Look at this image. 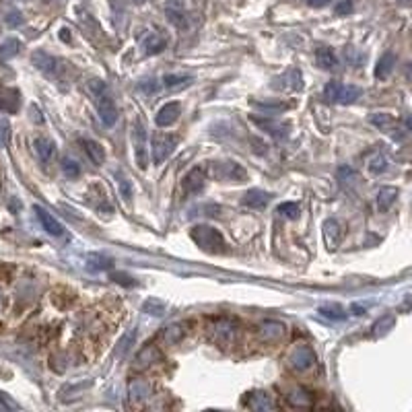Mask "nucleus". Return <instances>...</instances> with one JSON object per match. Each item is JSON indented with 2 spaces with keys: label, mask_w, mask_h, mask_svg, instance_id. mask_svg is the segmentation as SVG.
<instances>
[{
  "label": "nucleus",
  "mask_w": 412,
  "mask_h": 412,
  "mask_svg": "<svg viewBox=\"0 0 412 412\" xmlns=\"http://www.w3.org/2000/svg\"><path fill=\"white\" fill-rule=\"evenodd\" d=\"M21 50V42H17V39H6L2 46H0V58H12L17 52Z\"/></svg>",
  "instance_id": "nucleus-37"
},
{
  "label": "nucleus",
  "mask_w": 412,
  "mask_h": 412,
  "mask_svg": "<svg viewBox=\"0 0 412 412\" xmlns=\"http://www.w3.org/2000/svg\"><path fill=\"white\" fill-rule=\"evenodd\" d=\"M151 392H153V388H151V384L145 382V379H132L130 386H128V394H130V400H132V402H141V400L149 398Z\"/></svg>",
  "instance_id": "nucleus-18"
},
{
  "label": "nucleus",
  "mask_w": 412,
  "mask_h": 412,
  "mask_svg": "<svg viewBox=\"0 0 412 412\" xmlns=\"http://www.w3.org/2000/svg\"><path fill=\"white\" fill-rule=\"evenodd\" d=\"M404 2H406V4H412V0H404Z\"/></svg>",
  "instance_id": "nucleus-50"
},
{
  "label": "nucleus",
  "mask_w": 412,
  "mask_h": 412,
  "mask_svg": "<svg viewBox=\"0 0 412 412\" xmlns=\"http://www.w3.org/2000/svg\"><path fill=\"white\" fill-rule=\"evenodd\" d=\"M367 165H369V171H371V173H384V171L388 169V159H386L379 151H375V153L369 157Z\"/></svg>",
  "instance_id": "nucleus-34"
},
{
  "label": "nucleus",
  "mask_w": 412,
  "mask_h": 412,
  "mask_svg": "<svg viewBox=\"0 0 412 412\" xmlns=\"http://www.w3.org/2000/svg\"><path fill=\"white\" fill-rule=\"evenodd\" d=\"M211 330H213L217 342H231L238 334V324L229 318H221V320L215 322V326Z\"/></svg>",
  "instance_id": "nucleus-10"
},
{
  "label": "nucleus",
  "mask_w": 412,
  "mask_h": 412,
  "mask_svg": "<svg viewBox=\"0 0 412 412\" xmlns=\"http://www.w3.org/2000/svg\"><path fill=\"white\" fill-rule=\"evenodd\" d=\"M134 4H143V2H147V0H132Z\"/></svg>",
  "instance_id": "nucleus-49"
},
{
  "label": "nucleus",
  "mask_w": 412,
  "mask_h": 412,
  "mask_svg": "<svg viewBox=\"0 0 412 412\" xmlns=\"http://www.w3.org/2000/svg\"><path fill=\"white\" fill-rule=\"evenodd\" d=\"M35 211V215H37V219H39V223H42V227L50 233V235H54V238H60V235H64V227L46 211V208H42V206H35L33 208Z\"/></svg>",
  "instance_id": "nucleus-13"
},
{
  "label": "nucleus",
  "mask_w": 412,
  "mask_h": 412,
  "mask_svg": "<svg viewBox=\"0 0 412 412\" xmlns=\"http://www.w3.org/2000/svg\"><path fill=\"white\" fill-rule=\"evenodd\" d=\"M371 124H375L379 130H384V132H396V126H398V122L392 118V116H388V114H375V116H371Z\"/></svg>",
  "instance_id": "nucleus-28"
},
{
  "label": "nucleus",
  "mask_w": 412,
  "mask_h": 412,
  "mask_svg": "<svg viewBox=\"0 0 412 412\" xmlns=\"http://www.w3.org/2000/svg\"><path fill=\"white\" fill-rule=\"evenodd\" d=\"M179 138L171 132H155L151 138V155H153V163L161 165L173 153V149L177 147Z\"/></svg>",
  "instance_id": "nucleus-4"
},
{
  "label": "nucleus",
  "mask_w": 412,
  "mask_h": 412,
  "mask_svg": "<svg viewBox=\"0 0 412 412\" xmlns=\"http://www.w3.org/2000/svg\"><path fill=\"white\" fill-rule=\"evenodd\" d=\"M251 122L253 124H258L260 128H264V130H268L272 136H276V138H283L285 134H287V130H285V126H280V124H276L270 116H266V118H258V116H251Z\"/></svg>",
  "instance_id": "nucleus-20"
},
{
  "label": "nucleus",
  "mask_w": 412,
  "mask_h": 412,
  "mask_svg": "<svg viewBox=\"0 0 412 412\" xmlns=\"http://www.w3.org/2000/svg\"><path fill=\"white\" fill-rule=\"evenodd\" d=\"M132 147H134L136 165L145 171L149 167V149H147V128L141 118L132 126Z\"/></svg>",
  "instance_id": "nucleus-5"
},
{
  "label": "nucleus",
  "mask_w": 412,
  "mask_h": 412,
  "mask_svg": "<svg viewBox=\"0 0 412 412\" xmlns=\"http://www.w3.org/2000/svg\"><path fill=\"white\" fill-rule=\"evenodd\" d=\"M31 60H33V64H35L42 73H46V75H54V73H56V60H54L50 54H46V52H35V54L31 56Z\"/></svg>",
  "instance_id": "nucleus-23"
},
{
  "label": "nucleus",
  "mask_w": 412,
  "mask_h": 412,
  "mask_svg": "<svg viewBox=\"0 0 412 412\" xmlns=\"http://www.w3.org/2000/svg\"><path fill=\"white\" fill-rule=\"evenodd\" d=\"M318 314L324 316V318H328L332 322H342V320H346V314H344V310H342L340 305H322V307L318 310Z\"/></svg>",
  "instance_id": "nucleus-31"
},
{
  "label": "nucleus",
  "mask_w": 412,
  "mask_h": 412,
  "mask_svg": "<svg viewBox=\"0 0 412 412\" xmlns=\"http://www.w3.org/2000/svg\"><path fill=\"white\" fill-rule=\"evenodd\" d=\"M89 93H91V97L97 105V111H99V118H101L103 126L111 128L118 120V109H116V103L109 95L107 84L99 81V79H91L89 81Z\"/></svg>",
  "instance_id": "nucleus-1"
},
{
  "label": "nucleus",
  "mask_w": 412,
  "mask_h": 412,
  "mask_svg": "<svg viewBox=\"0 0 412 412\" xmlns=\"http://www.w3.org/2000/svg\"><path fill=\"white\" fill-rule=\"evenodd\" d=\"M192 81H194V79H192V77H186V75H165L163 77V84L167 89H171V91L181 89V87L190 84Z\"/></svg>",
  "instance_id": "nucleus-33"
},
{
  "label": "nucleus",
  "mask_w": 412,
  "mask_h": 412,
  "mask_svg": "<svg viewBox=\"0 0 412 412\" xmlns=\"http://www.w3.org/2000/svg\"><path fill=\"white\" fill-rule=\"evenodd\" d=\"M404 124H406V128L412 132V116H409V118L404 120Z\"/></svg>",
  "instance_id": "nucleus-48"
},
{
  "label": "nucleus",
  "mask_w": 412,
  "mask_h": 412,
  "mask_svg": "<svg viewBox=\"0 0 412 412\" xmlns=\"http://www.w3.org/2000/svg\"><path fill=\"white\" fill-rule=\"evenodd\" d=\"M163 359V352L159 350V346L155 344H147L145 348H141L136 352V359H134V369L136 371H145L147 367H151L153 363H159Z\"/></svg>",
  "instance_id": "nucleus-7"
},
{
  "label": "nucleus",
  "mask_w": 412,
  "mask_h": 412,
  "mask_svg": "<svg viewBox=\"0 0 412 412\" xmlns=\"http://www.w3.org/2000/svg\"><path fill=\"white\" fill-rule=\"evenodd\" d=\"M62 171L66 173V177H79L81 175V165L77 163L75 159H71V157H64L62 159Z\"/></svg>",
  "instance_id": "nucleus-40"
},
{
  "label": "nucleus",
  "mask_w": 412,
  "mask_h": 412,
  "mask_svg": "<svg viewBox=\"0 0 412 412\" xmlns=\"http://www.w3.org/2000/svg\"><path fill=\"white\" fill-rule=\"evenodd\" d=\"M186 336V328L181 324H171L163 330V340L167 344H177Z\"/></svg>",
  "instance_id": "nucleus-30"
},
{
  "label": "nucleus",
  "mask_w": 412,
  "mask_h": 412,
  "mask_svg": "<svg viewBox=\"0 0 412 412\" xmlns=\"http://www.w3.org/2000/svg\"><path fill=\"white\" fill-rule=\"evenodd\" d=\"M194 244L204 249L206 253H223L225 251V240L221 235V231H217L215 227H208V225H196L192 231H190Z\"/></svg>",
  "instance_id": "nucleus-2"
},
{
  "label": "nucleus",
  "mask_w": 412,
  "mask_h": 412,
  "mask_svg": "<svg viewBox=\"0 0 412 412\" xmlns=\"http://www.w3.org/2000/svg\"><path fill=\"white\" fill-rule=\"evenodd\" d=\"M79 145L84 149L87 157H89L93 163L95 165L105 163V151H103V147H101L97 141H91V138H79Z\"/></svg>",
  "instance_id": "nucleus-16"
},
{
  "label": "nucleus",
  "mask_w": 412,
  "mask_h": 412,
  "mask_svg": "<svg viewBox=\"0 0 412 412\" xmlns=\"http://www.w3.org/2000/svg\"><path fill=\"white\" fill-rule=\"evenodd\" d=\"M392 326H394V318H392V316H386V318H382V320L373 326V334H375V336L386 334Z\"/></svg>",
  "instance_id": "nucleus-41"
},
{
  "label": "nucleus",
  "mask_w": 412,
  "mask_h": 412,
  "mask_svg": "<svg viewBox=\"0 0 412 412\" xmlns=\"http://www.w3.org/2000/svg\"><path fill=\"white\" fill-rule=\"evenodd\" d=\"M204 186V173L200 167H194L186 177H183V190L186 194H198Z\"/></svg>",
  "instance_id": "nucleus-17"
},
{
  "label": "nucleus",
  "mask_w": 412,
  "mask_h": 412,
  "mask_svg": "<svg viewBox=\"0 0 412 412\" xmlns=\"http://www.w3.org/2000/svg\"><path fill=\"white\" fill-rule=\"evenodd\" d=\"M8 124L4 120H0V147H6L8 145Z\"/></svg>",
  "instance_id": "nucleus-45"
},
{
  "label": "nucleus",
  "mask_w": 412,
  "mask_h": 412,
  "mask_svg": "<svg viewBox=\"0 0 412 412\" xmlns=\"http://www.w3.org/2000/svg\"><path fill=\"white\" fill-rule=\"evenodd\" d=\"M167 19H169L175 27H179V29L186 27V17H183L179 10H175V8H169V6H167Z\"/></svg>",
  "instance_id": "nucleus-42"
},
{
  "label": "nucleus",
  "mask_w": 412,
  "mask_h": 412,
  "mask_svg": "<svg viewBox=\"0 0 412 412\" xmlns=\"http://www.w3.org/2000/svg\"><path fill=\"white\" fill-rule=\"evenodd\" d=\"M276 89L280 91H301L303 89V75L297 69H289L283 77L276 79Z\"/></svg>",
  "instance_id": "nucleus-11"
},
{
  "label": "nucleus",
  "mask_w": 412,
  "mask_h": 412,
  "mask_svg": "<svg viewBox=\"0 0 412 412\" xmlns=\"http://www.w3.org/2000/svg\"><path fill=\"white\" fill-rule=\"evenodd\" d=\"M394 64H396V54H394V52H386V54L379 58L377 66H375V77H377L379 81H382V79H388L390 73H392V69H394Z\"/></svg>",
  "instance_id": "nucleus-21"
},
{
  "label": "nucleus",
  "mask_w": 412,
  "mask_h": 412,
  "mask_svg": "<svg viewBox=\"0 0 412 412\" xmlns=\"http://www.w3.org/2000/svg\"><path fill=\"white\" fill-rule=\"evenodd\" d=\"M143 312L145 314H151V316H163L165 314V303L163 301H159V299H149V301H145V305H143Z\"/></svg>",
  "instance_id": "nucleus-38"
},
{
  "label": "nucleus",
  "mask_w": 412,
  "mask_h": 412,
  "mask_svg": "<svg viewBox=\"0 0 412 412\" xmlns=\"http://www.w3.org/2000/svg\"><path fill=\"white\" fill-rule=\"evenodd\" d=\"M87 268L89 270H111L114 260L103 253H89L87 256Z\"/></svg>",
  "instance_id": "nucleus-26"
},
{
  "label": "nucleus",
  "mask_w": 412,
  "mask_h": 412,
  "mask_svg": "<svg viewBox=\"0 0 412 412\" xmlns=\"http://www.w3.org/2000/svg\"><path fill=\"white\" fill-rule=\"evenodd\" d=\"M350 312H355V316H363L365 314V310L361 305H350Z\"/></svg>",
  "instance_id": "nucleus-47"
},
{
  "label": "nucleus",
  "mask_w": 412,
  "mask_h": 412,
  "mask_svg": "<svg viewBox=\"0 0 412 412\" xmlns=\"http://www.w3.org/2000/svg\"><path fill=\"white\" fill-rule=\"evenodd\" d=\"M396 198H398V188H392V186L382 188L379 194H377V208H379L382 213H384V211H390V206L396 202Z\"/></svg>",
  "instance_id": "nucleus-24"
},
{
  "label": "nucleus",
  "mask_w": 412,
  "mask_h": 412,
  "mask_svg": "<svg viewBox=\"0 0 412 412\" xmlns=\"http://www.w3.org/2000/svg\"><path fill=\"white\" fill-rule=\"evenodd\" d=\"M352 10V2L350 0H342V2H338L336 6H334V12L336 15H348Z\"/></svg>",
  "instance_id": "nucleus-44"
},
{
  "label": "nucleus",
  "mask_w": 412,
  "mask_h": 412,
  "mask_svg": "<svg viewBox=\"0 0 412 412\" xmlns=\"http://www.w3.org/2000/svg\"><path fill=\"white\" fill-rule=\"evenodd\" d=\"M361 87L357 84H342L338 81H330L324 89V97L330 103H340V105H348L355 103L361 97Z\"/></svg>",
  "instance_id": "nucleus-3"
},
{
  "label": "nucleus",
  "mask_w": 412,
  "mask_h": 412,
  "mask_svg": "<svg viewBox=\"0 0 412 412\" xmlns=\"http://www.w3.org/2000/svg\"><path fill=\"white\" fill-rule=\"evenodd\" d=\"M116 177H118V188L122 192V198L124 200H132V183H130V179L124 173H116Z\"/></svg>",
  "instance_id": "nucleus-39"
},
{
  "label": "nucleus",
  "mask_w": 412,
  "mask_h": 412,
  "mask_svg": "<svg viewBox=\"0 0 412 412\" xmlns=\"http://www.w3.org/2000/svg\"><path fill=\"white\" fill-rule=\"evenodd\" d=\"M251 105H256V107H260V109H266L268 114H278V111H285L289 105L285 103V101H262V99H251L249 101Z\"/></svg>",
  "instance_id": "nucleus-32"
},
{
  "label": "nucleus",
  "mask_w": 412,
  "mask_h": 412,
  "mask_svg": "<svg viewBox=\"0 0 412 412\" xmlns=\"http://www.w3.org/2000/svg\"><path fill=\"white\" fill-rule=\"evenodd\" d=\"M285 334H287V326L276 320H268L260 326V336L264 342H278L285 338Z\"/></svg>",
  "instance_id": "nucleus-12"
},
{
  "label": "nucleus",
  "mask_w": 412,
  "mask_h": 412,
  "mask_svg": "<svg viewBox=\"0 0 412 412\" xmlns=\"http://www.w3.org/2000/svg\"><path fill=\"white\" fill-rule=\"evenodd\" d=\"M268 200H270V194L264 192V190H260V188L249 190L246 196H244V204L249 206V208H264L268 204Z\"/></svg>",
  "instance_id": "nucleus-19"
},
{
  "label": "nucleus",
  "mask_w": 412,
  "mask_h": 412,
  "mask_svg": "<svg viewBox=\"0 0 412 412\" xmlns=\"http://www.w3.org/2000/svg\"><path fill=\"white\" fill-rule=\"evenodd\" d=\"M134 342H136V330H128V332L120 338V342H118L116 357H118V359H124V357L128 355V350L132 348Z\"/></svg>",
  "instance_id": "nucleus-29"
},
{
  "label": "nucleus",
  "mask_w": 412,
  "mask_h": 412,
  "mask_svg": "<svg viewBox=\"0 0 412 412\" xmlns=\"http://www.w3.org/2000/svg\"><path fill=\"white\" fill-rule=\"evenodd\" d=\"M21 105V95L17 89L0 87V111L4 114H17Z\"/></svg>",
  "instance_id": "nucleus-9"
},
{
  "label": "nucleus",
  "mask_w": 412,
  "mask_h": 412,
  "mask_svg": "<svg viewBox=\"0 0 412 412\" xmlns=\"http://www.w3.org/2000/svg\"><path fill=\"white\" fill-rule=\"evenodd\" d=\"M165 50V39L163 37H159V35H151L147 42H145V52L151 56V54H159V52H163Z\"/></svg>",
  "instance_id": "nucleus-35"
},
{
  "label": "nucleus",
  "mask_w": 412,
  "mask_h": 412,
  "mask_svg": "<svg viewBox=\"0 0 412 412\" xmlns=\"http://www.w3.org/2000/svg\"><path fill=\"white\" fill-rule=\"evenodd\" d=\"M316 60H318V66L324 69V71H332V69L338 66V58H336L332 48H318L316 50Z\"/></svg>",
  "instance_id": "nucleus-22"
},
{
  "label": "nucleus",
  "mask_w": 412,
  "mask_h": 412,
  "mask_svg": "<svg viewBox=\"0 0 412 412\" xmlns=\"http://www.w3.org/2000/svg\"><path fill=\"white\" fill-rule=\"evenodd\" d=\"M289 404L295 406V409H310V406L314 404V400H312V394H310V392H305V390H295V392L289 394Z\"/></svg>",
  "instance_id": "nucleus-27"
},
{
  "label": "nucleus",
  "mask_w": 412,
  "mask_h": 412,
  "mask_svg": "<svg viewBox=\"0 0 412 412\" xmlns=\"http://www.w3.org/2000/svg\"><path fill=\"white\" fill-rule=\"evenodd\" d=\"M332 0H307V4L310 6H314V8H324V6H328Z\"/></svg>",
  "instance_id": "nucleus-46"
},
{
  "label": "nucleus",
  "mask_w": 412,
  "mask_h": 412,
  "mask_svg": "<svg viewBox=\"0 0 412 412\" xmlns=\"http://www.w3.org/2000/svg\"><path fill=\"white\" fill-rule=\"evenodd\" d=\"M246 406L251 409V411H272V409H276V404L272 402L270 394L268 392H260V390L247 394Z\"/></svg>",
  "instance_id": "nucleus-14"
},
{
  "label": "nucleus",
  "mask_w": 412,
  "mask_h": 412,
  "mask_svg": "<svg viewBox=\"0 0 412 412\" xmlns=\"http://www.w3.org/2000/svg\"><path fill=\"white\" fill-rule=\"evenodd\" d=\"M314 363H316V352L307 344H297L289 355V365L295 371H307Z\"/></svg>",
  "instance_id": "nucleus-6"
},
{
  "label": "nucleus",
  "mask_w": 412,
  "mask_h": 412,
  "mask_svg": "<svg viewBox=\"0 0 412 412\" xmlns=\"http://www.w3.org/2000/svg\"><path fill=\"white\" fill-rule=\"evenodd\" d=\"M109 278H111L114 283H118V285H124V287H134V285H136V280H134L132 276L124 274V272H111Z\"/></svg>",
  "instance_id": "nucleus-43"
},
{
  "label": "nucleus",
  "mask_w": 412,
  "mask_h": 412,
  "mask_svg": "<svg viewBox=\"0 0 412 412\" xmlns=\"http://www.w3.org/2000/svg\"><path fill=\"white\" fill-rule=\"evenodd\" d=\"M33 149H35V155H37V159H39L42 163H50L52 157L56 155V145H54V141H50V138H46V136L35 138Z\"/></svg>",
  "instance_id": "nucleus-15"
},
{
  "label": "nucleus",
  "mask_w": 412,
  "mask_h": 412,
  "mask_svg": "<svg viewBox=\"0 0 412 412\" xmlns=\"http://www.w3.org/2000/svg\"><path fill=\"white\" fill-rule=\"evenodd\" d=\"M340 238H342V231H340V223L338 221H326L324 223V240H326V246L330 249H334V247L338 246V242H340Z\"/></svg>",
  "instance_id": "nucleus-25"
},
{
  "label": "nucleus",
  "mask_w": 412,
  "mask_h": 412,
  "mask_svg": "<svg viewBox=\"0 0 412 412\" xmlns=\"http://www.w3.org/2000/svg\"><path fill=\"white\" fill-rule=\"evenodd\" d=\"M278 213H280L283 217H287V219L295 221V219L301 215V206H299L297 202H283V204L278 206Z\"/></svg>",
  "instance_id": "nucleus-36"
},
{
  "label": "nucleus",
  "mask_w": 412,
  "mask_h": 412,
  "mask_svg": "<svg viewBox=\"0 0 412 412\" xmlns=\"http://www.w3.org/2000/svg\"><path fill=\"white\" fill-rule=\"evenodd\" d=\"M179 116H181V105H179L177 101H169V103H165L163 107L157 111L155 124H157L159 128H167V126L175 124Z\"/></svg>",
  "instance_id": "nucleus-8"
}]
</instances>
